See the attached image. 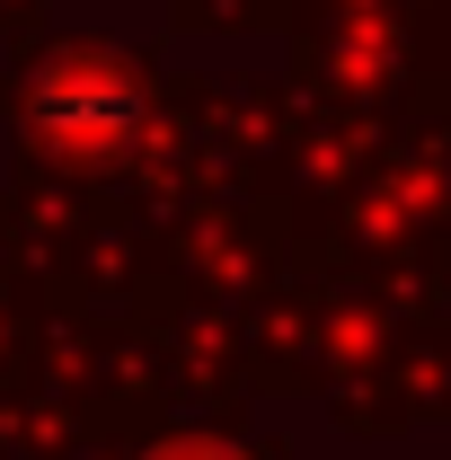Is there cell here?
<instances>
[{
  "mask_svg": "<svg viewBox=\"0 0 451 460\" xmlns=\"http://www.w3.org/2000/svg\"><path fill=\"white\" fill-rule=\"evenodd\" d=\"M142 124H151V89H142V71L115 54H54L36 71V89H27V133L62 151L71 169H98V160H124L133 142H142Z\"/></svg>",
  "mask_w": 451,
  "mask_h": 460,
  "instance_id": "6da1fadb",
  "label": "cell"
},
{
  "mask_svg": "<svg viewBox=\"0 0 451 460\" xmlns=\"http://www.w3.org/2000/svg\"><path fill=\"white\" fill-rule=\"evenodd\" d=\"M142 460H239L230 443H204V434H186V443H160V452H142Z\"/></svg>",
  "mask_w": 451,
  "mask_h": 460,
  "instance_id": "7a4b0ae2",
  "label": "cell"
}]
</instances>
